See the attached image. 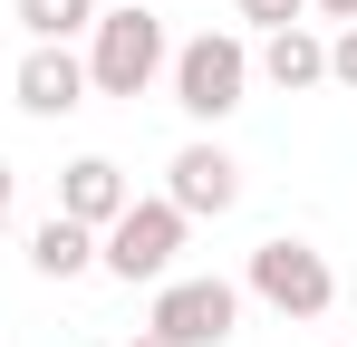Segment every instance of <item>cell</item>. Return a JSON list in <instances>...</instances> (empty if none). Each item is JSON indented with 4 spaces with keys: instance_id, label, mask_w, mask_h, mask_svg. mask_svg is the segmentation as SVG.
I'll return each mask as SVG.
<instances>
[{
    "instance_id": "obj_11",
    "label": "cell",
    "mask_w": 357,
    "mask_h": 347,
    "mask_svg": "<svg viewBox=\"0 0 357 347\" xmlns=\"http://www.w3.org/2000/svg\"><path fill=\"white\" fill-rule=\"evenodd\" d=\"M20 29H29V39H87V29H97V0H20Z\"/></svg>"
},
{
    "instance_id": "obj_10",
    "label": "cell",
    "mask_w": 357,
    "mask_h": 347,
    "mask_svg": "<svg viewBox=\"0 0 357 347\" xmlns=\"http://www.w3.org/2000/svg\"><path fill=\"white\" fill-rule=\"evenodd\" d=\"M29 261H39V280H77V270H97V231L49 213V222L29 231Z\"/></svg>"
},
{
    "instance_id": "obj_6",
    "label": "cell",
    "mask_w": 357,
    "mask_h": 347,
    "mask_svg": "<svg viewBox=\"0 0 357 347\" xmlns=\"http://www.w3.org/2000/svg\"><path fill=\"white\" fill-rule=\"evenodd\" d=\"M165 203H174L183 222H203V213L222 222V213L241 203V164L222 155V145H203V135H193V145H183L174 164H165Z\"/></svg>"
},
{
    "instance_id": "obj_2",
    "label": "cell",
    "mask_w": 357,
    "mask_h": 347,
    "mask_svg": "<svg viewBox=\"0 0 357 347\" xmlns=\"http://www.w3.org/2000/svg\"><path fill=\"white\" fill-rule=\"evenodd\" d=\"M241 289H251V299H271L280 318H328V309H338V270H328V251H309L299 231H271V241L251 251Z\"/></svg>"
},
{
    "instance_id": "obj_14",
    "label": "cell",
    "mask_w": 357,
    "mask_h": 347,
    "mask_svg": "<svg viewBox=\"0 0 357 347\" xmlns=\"http://www.w3.org/2000/svg\"><path fill=\"white\" fill-rule=\"evenodd\" d=\"M10 193H20V174H10V155H0V213H10Z\"/></svg>"
},
{
    "instance_id": "obj_17",
    "label": "cell",
    "mask_w": 357,
    "mask_h": 347,
    "mask_svg": "<svg viewBox=\"0 0 357 347\" xmlns=\"http://www.w3.org/2000/svg\"><path fill=\"white\" fill-rule=\"evenodd\" d=\"M0 231H10V213H0Z\"/></svg>"
},
{
    "instance_id": "obj_7",
    "label": "cell",
    "mask_w": 357,
    "mask_h": 347,
    "mask_svg": "<svg viewBox=\"0 0 357 347\" xmlns=\"http://www.w3.org/2000/svg\"><path fill=\"white\" fill-rule=\"evenodd\" d=\"M10 97H20V116H77V107H87V58L59 49V39H29Z\"/></svg>"
},
{
    "instance_id": "obj_1",
    "label": "cell",
    "mask_w": 357,
    "mask_h": 347,
    "mask_svg": "<svg viewBox=\"0 0 357 347\" xmlns=\"http://www.w3.org/2000/svg\"><path fill=\"white\" fill-rule=\"evenodd\" d=\"M165 20L145 10V0H116V10H97V29H87V97H145L155 77H165Z\"/></svg>"
},
{
    "instance_id": "obj_16",
    "label": "cell",
    "mask_w": 357,
    "mask_h": 347,
    "mask_svg": "<svg viewBox=\"0 0 357 347\" xmlns=\"http://www.w3.org/2000/svg\"><path fill=\"white\" fill-rule=\"evenodd\" d=\"M135 347H165V338H155V328H145V338H135Z\"/></svg>"
},
{
    "instance_id": "obj_13",
    "label": "cell",
    "mask_w": 357,
    "mask_h": 347,
    "mask_svg": "<svg viewBox=\"0 0 357 347\" xmlns=\"http://www.w3.org/2000/svg\"><path fill=\"white\" fill-rule=\"evenodd\" d=\"M328 77H338V87H357V20L328 39Z\"/></svg>"
},
{
    "instance_id": "obj_3",
    "label": "cell",
    "mask_w": 357,
    "mask_h": 347,
    "mask_svg": "<svg viewBox=\"0 0 357 347\" xmlns=\"http://www.w3.org/2000/svg\"><path fill=\"white\" fill-rule=\"evenodd\" d=\"M165 68H174V107L193 116V125H222V116L241 107V87H251V49H241L232 29H203V39H183Z\"/></svg>"
},
{
    "instance_id": "obj_5",
    "label": "cell",
    "mask_w": 357,
    "mask_h": 347,
    "mask_svg": "<svg viewBox=\"0 0 357 347\" xmlns=\"http://www.w3.org/2000/svg\"><path fill=\"white\" fill-rule=\"evenodd\" d=\"M165 347H222L241 328V289L232 280H155V318H145Z\"/></svg>"
},
{
    "instance_id": "obj_12",
    "label": "cell",
    "mask_w": 357,
    "mask_h": 347,
    "mask_svg": "<svg viewBox=\"0 0 357 347\" xmlns=\"http://www.w3.org/2000/svg\"><path fill=\"white\" fill-rule=\"evenodd\" d=\"M299 10H309V0H241V20H251V29H261V39H271V29H290Z\"/></svg>"
},
{
    "instance_id": "obj_9",
    "label": "cell",
    "mask_w": 357,
    "mask_h": 347,
    "mask_svg": "<svg viewBox=\"0 0 357 347\" xmlns=\"http://www.w3.org/2000/svg\"><path fill=\"white\" fill-rule=\"evenodd\" d=\"M280 97H309V87H328V39L309 29V20H290V29H271L261 39V58H251Z\"/></svg>"
},
{
    "instance_id": "obj_8",
    "label": "cell",
    "mask_w": 357,
    "mask_h": 347,
    "mask_svg": "<svg viewBox=\"0 0 357 347\" xmlns=\"http://www.w3.org/2000/svg\"><path fill=\"white\" fill-rule=\"evenodd\" d=\"M126 203H135V183H126L116 155H77V164L59 174V213H68V222H87V231H107Z\"/></svg>"
},
{
    "instance_id": "obj_4",
    "label": "cell",
    "mask_w": 357,
    "mask_h": 347,
    "mask_svg": "<svg viewBox=\"0 0 357 347\" xmlns=\"http://www.w3.org/2000/svg\"><path fill=\"white\" fill-rule=\"evenodd\" d=\"M174 251H183V213L155 193V203H126L116 222L97 231V270H116L126 289L135 280H174Z\"/></svg>"
},
{
    "instance_id": "obj_15",
    "label": "cell",
    "mask_w": 357,
    "mask_h": 347,
    "mask_svg": "<svg viewBox=\"0 0 357 347\" xmlns=\"http://www.w3.org/2000/svg\"><path fill=\"white\" fill-rule=\"evenodd\" d=\"M319 10H328V20H338V29H348V20H357V0H319Z\"/></svg>"
}]
</instances>
